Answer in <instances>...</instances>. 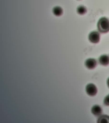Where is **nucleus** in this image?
Masks as SVG:
<instances>
[{
  "label": "nucleus",
  "mask_w": 109,
  "mask_h": 123,
  "mask_svg": "<svg viewBox=\"0 0 109 123\" xmlns=\"http://www.w3.org/2000/svg\"><path fill=\"white\" fill-rule=\"evenodd\" d=\"M98 30L102 33H107L109 31V20L102 17L99 20L97 24Z\"/></svg>",
  "instance_id": "1"
},
{
  "label": "nucleus",
  "mask_w": 109,
  "mask_h": 123,
  "mask_svg": "<svg viewBox=\"0 0 109 123\" xmlns=\"http://www.w3.org/2000/svg\"><path fill=\"white\" fill-rule=\"evenodd\" d=\"M86 92L88 95L94 96L97 94L98 90L97 87L95 85L92 83H90L86 86Z\"/></svg>",
  "instance_id": "2"
},
{
  "label": "nucleus",
  "mask_w": 109,
  "mask_h": 123,
  "mask_svg": "<svg viewBox=\"0 0 109 123\" xmlns=\"http://www.w3.org/2000/svg\"><path fill=\"white\" fill-rule=\"evenodd\" d=\"M100 39L99 33L97 31H92L89 35V39L92 43H97Z\"/></svg>",
  "instance_id": "3"
},
{
  "label": "nucleus",
  "mask_w": 109,
  "mask_h": 123,
  "mask_svg": "<svg viewBox=\"0 0 109 123\" xmlns=\"http://www.w3.org/2000/svg\"><path fill=\"white\" fill-rule=\"evenodd\" d=\"M85 65L88 69H94L97 65V61L94 59L89 58L86 60L85 62Z\"/></svg>",
  "instance_id": "4"
},
{
  "label": "nucleus",
  "mask_w": 109,
  "mask_h": 123,
  "mask_svg": "<svg viewBox=\"0 0 109 123\" xmlns=\"http://www.w3.org/2000/svg\"><path fill=\"white\" fill-rule=\"evenodd\" d=\"M92 114L96 116H98L102 113V110L101 106L99 105H96L92 106L91 109Z\"/></svg>",
  "instance_id": "5"
},
{
  "label": "nucleus",
  "mask_w": 109,
  "mask_h": 123,
  "mask_svg": "<svg viewBox=\"0 0 109 123\" xmlns=\"http://www.w3.org/2000/svg\"><path fill=\"white\" fill-rule=\"evenodd\" d=\"M99 62L100 64L103 66H107L109 64V56L103 55L101 56L99 58Z\"/></svg>",
  "instance_id": "6"
},
{
  "label": "nucleus",
  "mask_w": 109,
  "mask_h": 123,
  "mask_svg": "<svg viewBox=\"0 0 109 123\" xmlns=\"http://www.w3.org/2000/svg\"><path fill=\"white\" fill-rule=\"evenodd\" d=\"M98 123H109V116L103 115L101 116L98 120Z\"/></svg>",
  "instance_id": "7"
},
{
  "label": "nucleus",
  "mask_w": 109,
  "mask_h": 123,
  "mask_svg": "<svg viewBox=\"0 0 109 123\" xmlns=\"http://www.w3.org/2000/svg\"><path fill=\"white\" fill-rule=\"evenodd\" d=\"M62 10L59 6H56L53 9V12L56 16H60L62 14Z\"/></svg>",
  "instance_id": "8"
},
{
  "label": "nucleus",
  "mask_w": 109,
  "mask_h": 123,
  "mask_svg": "<svg viewBox=\"0 0 109 123\" xmlns=\"http://www.w3.org/2000/svg\"><path fill=\"white\" fill-rule=\"evenodd\" d=\"M77 11L78 13L80 15H83L86 12V8L83 6H79L77 8Z\"/></svg>",
  "instance_id": "9"
},
{
  "label": "nucleus",
  "mask_w": 109,
  "mask_h": 123,
  "mask_svg": "<svg viewBox=\"0 0 109 123\" xmlns=\"http://www.w3.org/2000/svg\"><path fill=\"white\" fill-rule=\"evenodd\" d=\"M103 103L106 106H109V94L108 95L106 96L105 98H104Z\"/></svg>",
  "instance_id": "10"
},
{
  "label": "nucleus",
  "mask_w": 109,
  "mask_h": 123,
  "mask_svg": "<svg viewBox=\"0 0 109 123\" xmlns=\"http://www.w3.org/2000/svg\"><path fill=\"white\" fill-rule=\"evenodd\" d=\"M107 85H108V86L109 87V78H108V80H107Z\"/></svg>",
  "instance_id": "11"
}]
</instances>
